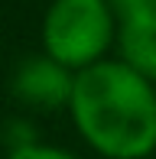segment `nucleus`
<instances>
[{
  "label": "nucleus",
  "mask_w": 156,
  "mask_h": 159,
  "mask_svg": "<svg viewBox=\"0 0 156 159\" xmlns=\"http://www.w3.org/2000/svg\"><path fill=\"white\" fill-rule=\"evenodd\" d=\"M114 42H117L120 62L133 68L140 78H146L150 84H156V13L117 23Z\"/></svg>",
  "instance_id": "4"
},
{
  "label": "nucleus",
  "mask_w": 156,
  "mask_h": 159,
  "mask_svg": "<svg viewBox=\"0 0 156 159\" xmlns=\"http://www.w3.org/2000/svg\"><path fill=\"white\" fill-rule=\"evenodd\" d=\"M7 159H81L78 153L65 146H49V143H33V146H23L16 153H7Z\"/></svg>",
  "instance_id": "7"
},
{
  "label": "nucleus",
  "mask_w": 156,
  "mask_h": 159,
  "mask_svg": "<svg viewBox=\"0 0 156 159\" xmlns=\"http://www.w3.org/2000/svg\"><path fill=\"white\" fill-rule=\"evenodd\" d=\"M114 23H127V20H140L156 13V0H108Z\"/></svg>",
  "instance_id": "6"
},
{
  "label": "nucleus",
  "mask_w": 156,
  "mask_h": 159,
  "mask_svg": "<svg viewBox=\"0 0 156 159\" xmlns=\"http://www.w3.org/2000/svg\"><path fill=\"white\" fill-rule=\"evenodd\" d=\"M0 143L7 146V153H16V149H23V146L39 143V133H36V127H33V120L13 117V120L3 124V130H0Z\"/></svg>",
  "instance_id": "5"
},
{
  "label": "nucleus",
  "mask_w": 156,
  "mask_h": 159,
  "mask_svg": "<svg viewBox=\"0 0 156 159\" xmlns=\"http://www.w3.org/2000/svg\"><path fill=\"white\" fill-rule=\"evenodd\" d=\"M114 33L108 0H52L42 16V55L68 71H81L108 59Z\"/></svg>",
  "instance_id": "2"
},
{
  "label": "nucleus",
  "mask_w": 156,
  "mask_h": 159,
  "mask_svg": "<svg viewBox=\"0 0 156 159\" xmlns=\"http://www.w3.org/2000/svg\"><path fill=\"white\" fill-rule=\"evenodd\" d=\"M72 78L75 71L62 68L49 55H30L16 65V71L10 78V91L23 107L49 114V111H62L68 104Z\"/></svg>",
  "instance_id": "3"
},
{
  "label": "nucleus",
  "mask_w": 156,
  "mask_h": 159,
  "mask_svg": "<svg viewBox=\"0 0 156 159\" xmlns=\"http://www.w3.org/2000/svg\"><path fill=\"white\" fill-rule=\"evenodd\" d=\"M143 159H156V156H143Z\"/></svg>",
  "instance_id": "8"
},
{
  "label": "nucleus",
  "mask_w": 156,
  "mask_h": 159,
  "mask_svg": "<svg viewBox=\"0 0 156 159\" xmlns=\"http://www.w3.org/2000/svg\"><path fill=\"white\" fill-rule=\"evenodd\" d=\"M65 111L78 136L104 159L156 153V84L120 59H101L75 71Z\"/></svg>",
  "instance_id": "1"
}]
</instances>
